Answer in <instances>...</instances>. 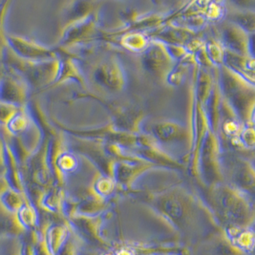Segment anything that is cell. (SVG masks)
I'll return each instance as SVG.
<instances>
[{
    "mask_svg": "<svg viewBox=\"0 0 255 255\" xmlns=\"http://www.w3.org/2000/svg\"><path fill=\"white\" fill-rule=\"evenodd\" d=\"M125 45L131 50H144L146 48L147 40L140 34H131L125 38Z\"/></svg>",
    "mask_w": 255,
    "mask_h": 255,
    "instance_id": "obj_18",
    "label": "cell"
},
{
    "mask_svg": "<svg viewBox=\"0 0 255 255\" xmlns=\"http://www.w3.org/2000/svg\"><path fill=\"white\" fill-rule=\"evenodd\" d=\"M23 107L0 103V128H6Z\"/></svg>",
    "mask_w": 255,
    "mask_h": 255,
    "instance_id": "obj_17",
    "label": "cell"
},
{
    "mask_svg": "<svg viewBox=\"0 0 255 255\" xmlns=\"http://www.w3.org/2000/svg\"><path fill=\"white\" fill-rule=\"evenodd\" d=\"M155 208L179 228H184L194 220L196 206L194 200L185 190L174 188L153 198Z\"/></svg>",
    "mask_w": 255,
    "mask_h": 255,
    "instance_id": "obj_3",
    "label": "cell"
},
{
    "mask_svg": "<svg viewBox=\"0 0 255 255\" xmlns=\"http://www.w3.org/2000/svg\"><path fill=\"white\" fill-rule=\"evenodd\" d=\"M151 132L153 134L152 138L162 142L184 141L188 139L187 129L184 126L170 121L155 123L151 128Z\"/></svg>",
    "mask_w": 255,
    "mask_h": 255,
    "instance_id": "obj_9",
    "label": "cell"
},
{
    "mask_svg": "<svg viewBox=\"0 0 255 255\" xmlns=\"http://www.w3.org/2000/svg\"><path fill=\"white\" fill-rule=\"evenodd\" d=\"M1 69H3V66H2V65H1V64H0V73H1V72H2V71H1Z\"/></svg>",
    "mask_w": 255,
    "mask_h": 255,
    "instance_id": "obj_23",
    "label": "cell"
},
{
    "mask_svg": "<svg viewBox=\"0 0 255 255\" xmlns=\"http://www.w3.org/2000/svg\"><path fill=\"white\" fill-rule=\"evenodd\" d=\"M232 181L235 183L234 187L240 190L254 188L255 173L253 166L243 160H238L232 168Z\"/></svg>",
    "mask_w": 255,
    "mask_h": 255,
    "instance_id": "obj_11",
    "label": "cell"
},
{
    "mask_svg": "<svg viewBox=\"0 0 255 255\" xmlns=\"http://www.w3.org/2000/svg\"><path fill=\"white\" fill-rule=\"evenodd\" d=\"M222 39L225 45L230 48L232 53L249 56L250 53V36L249 33L244 31L234 23L225 25L222 29Z\"/></svg>",
    "mask_w": 255,
    "mask_h": 255,
    "instance_id": "obj_8",
    "label": "cell"
},
{
    "mask_svg": "<svg viewBox=\"0 0 255 255\" xmlns=\"http://www.w3.org/2000/svg\"><path fill=\"white\" fill-rule=\"evenodd\" d=\"M8 46L20 58L31 61H45L58 58L55 50L21 35L7 33Z\"/></svg>",
    "mask_w": 255,
    "mask_h": 255,
    "instance_id": "obj_7",
    "label": "cell"
},
{
    "mask_svg": "<svg viewBox=\"0 0 255 255\" xmlns=\"http://www.w3.org/2000/svg\"><path fill=\"white\" fill-rule=\"evenodd\" d=\"M72 79L79 81L82 85L84 84L83 77L78 68L77 64L75 63V61L72 58H64L60 60V70H59L58 80L56 81L53 86L59 85L63 81L72 80Z\"/></svg>",
    "mask_w": 255,
    "mask_h": 255,
    "instance_id": "obj_16",
    "label": "cell"
},
{
    "mask_svg": "<svg viewBox=\"0 0 255 255\" xmlns=\"http://www.w3.org/2000/svg\"><path fill=\"white\" fill-rule=\"evenodd\" d=\"M141 69L153 77H165L173 68V58L162 43L154 42L146 47L139 56Z\"/></svg>",
    "mask_w": 255,
    "mask_h": 255,
    "instance_id": "obj_5",
    "label": "cell"
},
{
    "mask_svg": "<svg viewBox=\"0 0 255 255\" xmlns=\"http://www.w3.org/2000/svg\"><path fill=\"white\" fill-rule=\"evenodd\" d=\"M68 236V229L63 225L53 224L47 229L44 240L52 255H58V253L66 242Z\"/></svg>",
    "mask_w": 255,
    "mask_h": 255,
    "instance_id": "obj_12",
    "label": "cell"
},
{
    "mask_svg": "<svg viewBox=\"0 0 255 255\" xmlns=\"http://www.w3.org/2000/svg\"><path fill=\"white\" fill-rule=\"evenodd\" d=\"M33 123H34V120L31 116V114L28 112L26 107H23L19 111V113L9 123V125L6 128H3L9 135L16 136L26 131L31 127Z\"/></svg>",
    "mask_w": 255,
    "mask_h": 255,
    "instance_id": "obj_15",
    "label": "cell"
},
{
    "mask_svg": "<svg viewBox=\"0 0 255 255\" xmlns=\"http://www.w3.org/2000/svg\"><path fill=\"white\" fill-rule=\"evenodd\" d=\"M27 201L30 200L26 194L17 192L10 187L0 194L1 209L11 214H15Z\"/></svg>",
    "mask_w": 255,
    "mask_h": 255,
    "instance_id": "obj_14",
    "label": "cell"
},
{
    "mask_svg": "<svg viewBox=\"0 0 255 255\" xmlns=\"http://www.w3.org/2000/svg\"><path fill=\"white\" fill-rule=\"evenodd\" d=\"M222 86L226 100L245 123L254 122L255 90L254 85L232 69L225 66L222 71Z\"/></svg>",
    "mask_w": 255,
    "mask_h": 255,
    "instance_id": "obj_2",
    "label": "cell"
},
{
    "mask_svg": "<svg viewBox=\"0 0 255 255\" xmlns=\"http://www.w3.org/2000/svg\"><path fill=\"white\" fill-rule=\"evenodd\" d=\"M5 23L0 22V64L2 65V60L4 54L8 48V42H7V33L5 32L4 28Z\"/></svg>",
    "mask_w": 255,
    "mask_h": 255,
    "instance_id": "obj_21",
    "label": "cell"
},
{
    "mask_svg": "<svg viewBox=\"0 0 255 255\" xmlns=\"http://www.w3.org/2000/svg\"><path fill=\"white\" fill-rule=\"evenodd\" d=\"M225 57V50L217 42H210L208 46V58L211 62L223 63Z\"/></svg>",
    "mask_w": 255,
    "mask_h": 255,
    "instance_id": "obj_19",
    "label": "cell"
},
{
    "mask_svg": "<svg viewBox=\"0 0 255 255\" xmlns=\"http://www.w3.org/2000/svg\"><path fill=\"white\" fill-rule=\"evenodd\" d=\"M209 203L217 219L231 229H245L254 220V209L244 191L226 184H213Z\"/></svg>",
    "mask_w": 255,
    "mask_h": 255,
    "instance_id": "obj_1",
    "label": "cell"
},
{
    "mask_svg": "<svg viewBox=\"0 0 255 255\" xmlns=\"http://www.w3.org/2000/svg\"><path fill=\"white\" fill-rule=\"evenodd\" d=\"M89 79L99 89L109 93H119L126 85L124 70L114 57L96 61L89 71Z\"/></svg>",
    "mask_w": 255,
    "mask_h": 255,
    "instance_id": "obj_4",
    "label": "cell"
},
{
    "mask_svg": "<svg viewBox=\"0 0 255 255\" xmlns=\"http://www.w3.org/2000/svg\"><path fill=\"white\" fill-rule=\"evenodd\" d=\"M5 149H6V171H5L4 177L8 183V186L13 190L27 195L21 166L17 161L11 146L6 140H5Z\"/></svg>",
    "mask_w": 255,
    "mask_h": 255,
    "instance_id": "obj_10",
    "label": "cell"
},
{
    "mask_svg": "<svg viewBox=\"0 0 255 255\" xmlns=\"http://www.w3.org/2000/svg\"><path fill=\"white\" fill-rule=\"evenodd\" d=\"M7 188H9V186H8V183L5 179V177H0V194Z\"/></svg>",
    "mask_w": 255,
    "mask_h": 255,
    "instance_id": "obj_22",
    "label": "cell"
},
{
    "mask_svg": "<svg viewBox=\"0 0 255 255\" xmlns=\"http://www.w3.org/2000/svg\"><path fill=\"white\" fill-rule=\"evenodd\" d=\"M15 218L24 232H35L38 228V212L31 201H27L15 213Z\"/></svg>",
    "mask_w": 255,
    "mask_h": 255,
    "instance_id": "obj_13",
    "label": "cell"
},
{
    "mask_svg": "<svg viewBox=\"0 0 255 255\" xmlns=\"http://www.w3.org/2000/svg\"><path fill=\"white\" fill-rule=\"evenodd\" d=\"M0 73V103L26 107L31 88L22 77L3 68Z\"/></svg>",
    "mask_w": 255,
    "mask_h": 255,
    "instance_id": "obj_6",
    "label": "cell"
},
{
    "mask_svg": "<svg viewBox=\"0 0 255 255\" xmlns=\"http://www.w3.org/2000/svg\"><path fill=\"white\" fill-rule=\"evenodd\" d=\"M6 171V149L5 140L2 136V131L0 128V177H4Z\"/></svg>",
    "mask_w": 255,
    "mask_h": 255,
    "instance_id": "obj_20",
    "label": "cell"
}]
</instances>
